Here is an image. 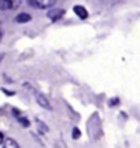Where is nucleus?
<instances>
[{
  "label": "nucleus",
  "instance_id": "f257e3e1",
  "mask_svg": "<svg viewBox=\"0 0 140 148\" xmlns=\"http://www.w3.org/2000/svg\"><path fill=\"white\" fill-rule=\"evenodd\" d=\"M27 4L33 7V8H37V10H44V8H49L55 5L56 0H26Z\"/></svg>",
  "mask_w": 140,
  "mask_h": 148
},
{
  "label": "nucleus",
  "instance_id": "f03ea898",
  "mask_svg": "<svg viewBox=\"0 0 140 148\" xmlns=\"http://www.w3.org/2000/svg\"><path fill=\"white\" fill-rule=\"evenodd\" d=\"M63 14H65V11L62 10V8H51V10L48 11V14H47V16H48L51 21H58V19H60L62 16H63Z\"/></svg>",
  "mask_w": 140,
  "mask_h": 148
},
{
  "label": "nucleus",
  "instance_id": "7ed1b4c3",
  "mask_svg": "<svg viewBox=\"0 0 140 148\" xmlns=\"http://www.w3.org/2000/svg\"><path fill=\"white\" fill-rule=\"evenodd\" d=\"M36 100H37V103L41 107H43V108H45V110H49V111L52 110V107H51V104H49L48 99H47V97H45L43 93H36Z\"/></svg>",
  "mask_w": 140,
  "mask_h": 148
},
{
  "label": "nucleus",
  "instance_id": "20e7f679",
  "mask_svg": "<svg viewBox=\"0 0 140 148\" xmlns=\"http://www.w3.org/2000/svg\"><path fill=\"white\" fill-rule=\"evenodd\" d=\"M73 11L77 14V16H78L80 19L88 18V11H86L85 7H82V5H74V7H73Z\"/></svg>",
  "mask_w": 140,
  "mask_h": 148
},
{
  "label": "nucleus",
  "instance_id": "39448f33",
  "mask_svg": "<svg viewBox=\"0 0 140 148\" xmlns=\"http://www.w3.org/2000/svg\"><path fill=\"white\" fill-rule=\"evenodd\" d=\"M30 19H32V16H30V14H27V12H22V14H18L15 16V22H18V23H26Z\"/></svg>",
  "mask_w": 140,
  "mask_h": 148
},
{
  "label": "nucleus",
  "instance_id": "423d86ee",
  "mask_svg": "<svg viewBox=\"0 0 140 148\" xmlns=\"http://www.w3.org/2000/svg\"><path fill=\"white\" fill-rule=\"evenodd\" d=\"M14 8V1L12 0H0V10H11Z\"/></svg>",
  "mask_w": 140,
  "mask_h": 148
},
{
  "label": "nucleus",
  "instance_id": "0eeeda50",
  "mask_svg": "<svg viewBox=\"0 0 140 148\" xmlns=\"http://www.w3.org/2000/svg\"><path fill=\"white\" fill-rule=\"evenodd\" d=\"M5 147H14V148H18V144L14 141V140H11V138H8L7 141H5V144H4Z\"/></svg>",
  "mask_w": 140,
  "mask_h": 148
},
{
  "label": "nucleus",
  "instance_id": "6e6552de",
  "mask_svg": "<svg viewBox=\"0 0 140 148\" xmlns=\"http://www.w3.org/2000/svg\"><path fill=\"white\" fill-rule=\"evenodd\" d=\"M71 134H73V138H78L80 137V130H78V129H77V127H74V129H73V133H71Z\"/></svg>",
  "mask_w": 140,
  "mask_h": 148
},
{
  "label": "nucleus",
  "instance_id": "1a4fd4ad",
  "mask_svg": "<svg viewBox=\"0 0 140 148\" xmlns=\"http://www.w3.org/2000/svg\"><path fill=\"white\" fill-rule=\"evenodd\" d=\"M37 123H38V126H40V130H41V132H47V130H48V129H47V126H45V125H43L41 122H37Z\"/></svg>",
  "mask_w": 140,
  "mask_h": 148
},
{
  "label": "nucleus",
  "instance_id": "9d476101",
  "mask_svg": "<svg viewBox=\"0 0 140 148\" xmlns=\"http://www.w3.org/2000/svg\"><path fill=\"white\" fill-rule=\"evenodd\" d=\"M3 141H4V136H3V133L0 132V144L3 143Z\"/></svg>",
  "mask_w": 140,
  "mask_h": 148
},
{
  "label": "nucleus",
  "instance_id": "9b49d317",
  "mask_svg": "<svg viewBox=\"0 0 140 148\" xmlns=\"http://www.w3.org/2000/svg\"><path fill=\"white\" fill-rule=\"evenodd\" d=\"M0 38H1V29H0Z\"/></svg>",
  "mask_w": 140,
  "mask_h": 148
}]
</instances>
